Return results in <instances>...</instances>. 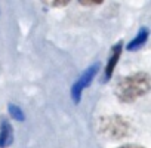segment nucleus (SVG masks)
<instances>
[{"instance_id": "nucleus-9", "label": "nucleus", "mask_w": 151, "mask_h": 148, "mask_svg": "<svg viewBox=\"0 0 151 148\" xmlns=\"http://www.w3.org/2000/svg\"><path fill=\"white\" fill-rule=\"evenodd\" d=\"M52 5H55V6H65V5H68V2H52Z\"/></svg>"}, {"instance_id": "nucleus-1", "label": "nucleus", "mask_w": 151, "mask_h": 148, "mask_svg": "<svg viewBox=\"0 0 151 148\" xmlns=\"http://www.w3.org/2000/svg\"><path fill=\"white\" fill-rule=\"evenodd\" d=\"M151 89V79L148 73H135L122 77L114 86V95L124 104L135 102L138 98L147 95Z\"/></svg>"}, {"instance_id": "nucleus-10", "label": "nucleus", "mask_w": 151, "mask_h": 148, "mask_svg": "<svg viewBox=\"0 0 151 148\" xmlns=\"http://www.w3.org/2000/svg\"><path fill=\"white\" fill-rule=\"evenodd\" d=\"M119 148H144V147H139V145H123V147H119Z\"/></svg>"}, {"instance_id": "nucleus-2", "label": "nucleus", "mask_w": 151, "mask_h": 148, "mask_svg": "<svg viewBox=\"0 0 151 148\" xmlns=\"http://www.w3.org/2000/svg\"><path fill=\"white\" fill-rule=\"evenodd\" d=\"M99 132L108 139H122L130 132V121L122 116H107L99 120Z\"/></svg>"}, {"instance_id": "nucleus-3", "label": "nucleus", "mask_w": 151, "mask_h": 148, "mask_svg": "<svg viewBox=\"0 0 151 148\" xmlns=\"http://www.w3.org/2000/svg\"><path fill=\"white\" fill-rule=\"evenodd\" d=\"M99 70H101V64L99 62H95V64L89 65L79 76V79L73 83V86H71V99H73L74 104H79L82 101L83 91L92 83V80L95 79V76L98 74Z\"/></svg>"}, {"instance_id": "nucleus-6", "label": "nucleus", "mask_w": 151, "mask_h": 148, "mask_svg": "<svg viewBox=\"0 0 151 148\" xmlns=\"http://www.w3.org/2000/svg\"><path fill=\"white\" fill-rule=\"evenodd\" d=\"M148 37H150V31H148V28L147 27H142V28H139V31H138V34L130 40V42H127V45H126V50H129V52H135V50H139L145 43H147V40H148Z\"/></svg>"}, {"instance_id": "nucleus-4", "label": "nucleus", "mask_w": 151, "mask_h": 148, "mask_svg": "<svg viewBox=\"0 0 151 148\" xmlns=\"http://www.w3.org/2000/svg\"><path fill=\"white\" fill-rule=\"evenodd\" d=\"M122 49H123V42H117V45L113 46L111 55H110V58L107 61V65L104 68V77L101 79V83H107V82L111 80L113 73L116 70V65H117V62L120 59V55H122Z\"/></svg>"}, {"instance_id": "nucleus-7", "label": "nucleus", "mask_w": 151, "mask_h": 148, "mask_svg": "<svg viewBox=\"0 0 151 148\" xmlns=\"http://www.w3.org/2000/svg\"><path fill=\"white\" fill-rule=\"evenodd\" d=\"M8 111H9V116L14 120H17V121H24L25 120V114H24L21 107H18L15 104H8Z\"/></svg>"}, {"instance_id": "nucleus-5", "label": "nucleus", "mask_w": 151, "mask_h": 148, "mask_svg": "<svg viewBox=\"0 0 151 148\" xmlns=\"http://www.w3.org/2000/svg\"><path fill=\"white\" fill-rule=\"evenodd\" d=\"M14 142V127L8 119L0 121V148H6Z\"/></svg>"}, {"instance_id": "nucleus-8", "label": "nucleus", "mask_w": 151, "mask_h": 148, "mask_svg": "<svg viewBox=\"0 0 151 148\" xmlns=\"http://www.w3.org/2000/svg\"><path fill=\"white\" fill-rule=\"evenodd\" d=\"M102 3L104 0H79V5H83V6H96Z\"/></svg>"}]
</instances>
